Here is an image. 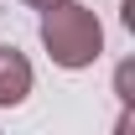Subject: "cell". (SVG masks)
Wrapping results in <instances>:
<instances>
[{
  "label": "cell",
  "mask_w": 135,
  "mask_h": 135,
  "mask_svg": "<svg viewBox=\"0 0 135 135\" xmlns=\"http://www.w3.org/2000/svg\"><path fill=\"white\" fill-rule=\"evenodd\" d=\"M26 5H31V11H47V5H57V0H26Z\"/></svg>",
  "instance_id": "3957f363"
},
{
  "label": "cell",
  "mask_w": 135,
  "mask_h": 135,
  "mask_svg": "<svg viewBox=\"0 0 135 135\" xmlns=\"http://www.w3.org/2000/svg\"><path fill=\"white\" fill-rule=\"evenodd\" d=\"M42 47L52 52L57 68H88L104 52V26L99 16L78 0H57L42 11Z\"/></svg>",
  "instance_id": "6da1fadb"
},
{
  "label": "cell",
  "mask_w": 135,
  "mask_h": 135,
  "mask_svg": "<svg viewBox=\"0 0 135 135\" xmlns=\"http://www.w3.org/2000/svg\"><path fill=\"white\" fill-rule=\"evenodd\" d=\"M31 94V62L16 47H0V109H16Z\"/></svg>",
  "instance_id": "7a4b0ae2"
}]
</instances>
